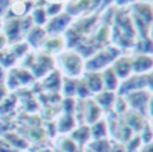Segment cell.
<instances>
[{
	"label": "cell",
	"mask_w": 153,
	"mask_h": 152,
	"mask_svg": "<svg viewBox=\"0 0 153 152\" xmlns=\"http://www.w3.org/2000/svg\"><path fill=\"white\" fill-rule=\"evenodd\" d=\"M118 58V50L114 47H108L105 50L97 53L93 58L85 63V69L87 72H98L105 70L106 67H110V63Z\"/></svg>",
	"instance_id": "1"
},
{
	"label": "cell",
	"mask_w": 153,
	"mask_h": 152,
	"mask_svg": "<svg viewBox=\"0 0 153 152\" xmlns=\"http://www.w3.org/2000/svg\"><path fill=\"white\" fill-rule=\"evenodd\" d=\"M61 66L66 77L75 78L82 74L85 69L83 59L76 53H65L61 55Z\"/></svg>",
	"instance_id": "2"
},
{
	"label": "cell",
	"mask_w": 153,
	"mask_h": 152,
	"mask_svg": "<svg viewBox=\"0 0 153 152\" xmlns=\"http://www.w3.org/2000/svg\"><path fill=\"white\" fill-rule=\"evenodd\" d=\"M148 88V77L145 74H134L129 75L128 78L122 80V82L118 85V94L120 96H128V94L133 93L137 90H143V89Z\"/></svg>",
	"instance_id": "3"
},
{
	"label": "cell",
	"mask_w": 153,
	"mask_h": 152,
	"mask_svg": "<svg viewBox=\"0 0 153 152\" xmlns=\"http://www.w3.org/2000/svg\"><path fill=\"white\" fill-rule=\"evenodd\" d=\"M128 102V107L132 108V110L140 113V115H145L148 112V105H149V100H151V94L148 90L143 89V90H137L133 93L128 94L125 97Z\"/></svg>",
	"instance_id": "4"
},
{
	"label": "cell",
	"mask_w": 153,
	"mask_h": 152,
	"mask_svg": "<svg viewBox=\"0 0 153 152\" xmlns=\"http://www.w3.org/2000/svg\"><path fill=\"white\" fill-rule=\"evenodd\" d=\"M111 69L114 70L118 80H125L133 73V66H132V58L129 57H120L114 61Z\"/></svg>",
	"instance_id": "5"
},
{
	"label": "cell",
	"mask_w": 153,
	"mask_h": 152,
	"mask_svg": "<svg viewBox=\"0 0 153 152\" xmlns=\"http://www.w3.org/2000/svg\"><path fill=\"white\" fill-rule=\"evenodd\" d=\"M132 66L134 74H146L153 70V58L146 54H140L132 59Z\"/></svg>",
	"instance_id": "6"
},
{
	"label": "cell",
	"mask_w": 153,
	"mask_h": 152,
	"mask_svg": "<svg viewBox=\"0 0 153 152\" xmlns=\"http://www.w3.org/2000/svg\"><path fill=\"white\" fill-rule=\"evenodd\" d=\"M101 116H102V109L100 108V105L94 100H87L85 102V121L93 125L98 120H101Z\"/></svg>",
	"instance_id": "7"
},
{
	"label": "cell",
	"mask_w": 153,
	"mask_h": 152,
	"mask_svg": "<svg viewBox=\"0 0 153 152\" xmlns=\"http://www.w3.org/2000/svg\"><path fill=\"white\" fill-rule=\"evenodd\" d=\"M86 82L87 88H89L91 94H98L100 92L103 90V82H102V75L98 72H87L86 77L83 78Z\"/></svg>",
	"instance_id": "8"
},
{
	"label": "cell",
	"mask_w": 153,
	"mask_h": 152,
	"mask_svg": "<svg viewBox=\"0 0 153 152\" xmlns=\"http://www.w3.org/2000/svg\"><path fill=\"white\" fill-rule=\"evenodd\" d=\"M102 82H103V90H109V92H116L118 89V85H120V80L118 77L116 75L114 70L110 67H106L102 73Z\"/></svg>",
	"instance_id": "9"
},
{
	"label": "cell",
	"mask_w": 153,
	"mask_h": 152,
	"mask_svg": "<svg viewBox=\"0 0 153 152\" xmlns=\"http://www.w3.org/2000/svg\"><path fill=\"white\" fill-rule=\"evenodd\" d=\"M116 98H117V96H116L114 92L102 90V92H100L98 94H95L94 101L100 105L101 109H110V108H113Z\"/></svg>",
	"instance_id": "10"
},
{
	"label": "cell",
	"mask_w": 153,
	"mask_h": 152,
	"mask_svg": "<svg viewBox=\"0 0 153 152\" xmlns=\"http://www.w3.org/2000/svg\"><path fill=\"white\" fill-rule=\"evenodd\" d=\"M145 118L143 115L134 112V110H130L126 113V125L129 127L132 131H143V128L145 127Z\"/></svg>",
	"instance_id": "11"
},
{
	"label": "cell",
	"mask_w": 153,
	"mask_h": 152,
	"mask_svg": "<svg viewBox=\"0 0 153 152\" xmlns=\"http://www.w3.org/2000/svg\"><path fill=\"white\" fill-rule=\"evenodd\" d=\"M71 139L76 143V145H85L91 140V135H90V127L87 125H79L75 131H73Z\"/></svg>",
	"instance_id": "12"
},
{
	"label": "cell",
	"mask_w": 153,
	"mask_h": 152,
	"mask_svg": "<svg viewBox=\"0 0 153 152\" xmlns=\"http://www.w3.org/2000/svg\"><path fill=\"white\" fill-rule=\"evenodd\" d=\"M108 123L105 120H98L97 123H94L90 127V135H91L93 140H101V139H106L108 136Z\"/></svg>",
	"instance_id": "13"
},
{
	"label": "cell",
	"mask_w": 153,
	"mask_h": 152,
	"mask_svg": "<svg viewBox=\"0 0 153 152\" xmlns=\"http://www.w3.org/2000/svg\"><path fill=\"white\" fill-rule=\"evenodd\" d=\"M138 19H141L143 22L148 23V22L153 20V10L152 7H149L148 4H138L136 5V15Z\"/></svg>",
	"instance_id": "14"
},
{
	"label": "cell",
	"mask_w": 153,
	"mask_h": 152,
	"mask_svg": "<svg viewBox=\"0 0 153 152\" xmlns=\"http://www.w3.org/2000/svg\"><path fill=\"white\" fill-rule=\"evenodd\" d=\"M69 20H70V16H67V15H59V16H56V18H54L53 20H51L50 26H48V31H50V32L62 31Z\"/></svg>",
	"instance_id": "15"
},
{
	"label": "cell",
	"mask_w": 153,
	"mask_h": 152,
	"mask_svg": "<svg viewBox=\"0 0 153 152\" xmlns=\"http://www.w3.org/2000/svg\"><path fill=\"white\" fill-rule=\"evenodd\" d=\"M89 150L91 152H111V144L108 139L93 140L89 144Z\"/></svg>",
	"instance_id": "16"
},
{
	"label": "cell",
	"mask_w": 153,
	"mask_h": 152,
	"mask_svg": "<svg viewBox=\"0 0 153 152\" xmlns=\"http://www.w3.org/2000/svg\"><path fill=\"white\" fill-rule=\"evenodd\" d=\"M75 118L73 115H65L58 123V131L59 132H70L75 127Z\"/></svg>",
	"instance_id": "17"
},
{
	"label": "cell",
	"mask_w": 153,
	"mask_h": 152,
	"mask_svg": "<svg viewBox=\"0 0 153 152\" xmlns=\"http://www.w3.org/2000/svg\"><path fill=\"white\" fill-rule=\"evenodd\" d=\"M4 139L7 140V142L10 143V144L12 145L13 148H16L18 151L24 150V148L28 147V144H27L26 140L22 139V137L19 136V135H16V133H7L4 136Z\"/></svg>",
	"instance_id": "18"
},
{
	"label": "cell",
	"mask_w": 153,
	"mask_h": 152,
	"mask_svg": "<svg viewBox=\"0 0 153 152\" xmlns=\"http://www.w3.org/2000/svg\"><path fill=\"white\" fill-rule=\"evenodd\" d=\"M20 28H22V23H20V20H18V19H13V20H11L10 23H8L7 35H5V37H8L10 42H13V40L19 37V31H20Z\"/></svg>",
	"instance_id": "19"
},
{
	"label": "cell",
	"mask_w": 153,
	"mask_h": 152,
	"mask_svg": "<svg viewBox=\"0 0 153 152\" xmlns=\"http://www.w3.org/2000/svg\"><path fill=\"white\" fill-rule=\"evenodd\" d=\"M13 74H15L19 85H27V83H30V82L34 81V75H32L27 69L13 70Z\"/></svg>",
	"instance_id": "20"
},
{
	"label": "cell",
	"mask_w": 153,
	"mask_h": 152,
	"mask_svg": "<svg viewBox=\"0 0 153 152\" xmlns=\"http://www.w3.org/2000/svg\"><path fill=\"white\" fill-rule=\"evenodd\" d=\"M45 86L47 89H50V90H59L61 89V75H59V73H51L50 75H48L47 78H46L45 81Z\"/></svg>",
	"instance_id": "21"
},
{
	"label": "cell",
	"mask_w": 153,
	"mask_h": 152,
	"mask_svg": "<svg viewBox=\"0 0 153 152\" xmlns=\"http://www.w3.org/2000/svg\"><path fill=\"white\" fill-rule=\"evenodd\" d=\"M63 92H65V96H66L67 98H73V96L76 94V81L74 78H69V77L65 78Z\"/></svg>",
	"instance_id": "22"
},
{
	"label": "cell",
	"mask_w": 153,
	"mask_h": 152,
	"mask_svg": "<svg viewBox=\"0 0 153 152\" xmlns=\"http://www.w3.org/2000/svg\"><path fill=\"white\" fill-rule=\"evenodd\" d=\"M78 145L71 137H66L61 142V152H76Z\"/></svg>",
	"instance_id": "23"
},
{
	"label": "cell",
	"mask_w": 153,
	"mask_h": 152,
	"mask_svg": "<svg viewBox=\"0 0 153 152\" xmlns=\"http://www.w3.org/2000/svg\"><path fill=\"white\" fill-rule=\"evenodd\" d=\"M76 94L79 96V98L81 100H85V98H87L89 96H91V93H90V90H89V88H87L85 80L76 81Z\"/></svg>",
	"instance_id": "24"
},
{
	"label": "cell",
	"mask_w": 153,
	"mask_h": 152,
	"mask_svg": "<svg viewBox=\"0 0 153 152\" xmlns=\"http://www.w3.org/2000/svg\"><path fill=\"white\" fill-rule=\"evenodd\" d=\"M43 37H45L43 30L38 27V28H34L31 32H30L28 40H30V43H32L34 46H36V45H39V43H40V40L43 39Z\"/></svg>",
	"instance_id": "25"
},
{
	"label": "cell",
	"mask_w": 153,
	"mask_h": 152,
	"mask_svg": "<svg viewBox=\"0 0 153 152\" xmlns=\"http://www.w3.org/2000/svg\"><path fill=\"white\" fill-rule=\"evenodd\" d=\"M113 108H114V110H116L117 113H126V110H128V102H126V100H125V97H121V96H118L116 98V101H114V105H113Z\"/></svg>",
	"instance_id": "26"
},
{
	"label": "cell",
	"mask_w": 153,
	"mask_h": 152,
	"mask_svg": "<svg viewBox=\"0 0 153 152\" xmlns=\"http://www.w3.org/2000/svg\"><path fill=\"white\" fill-rule=\"evenodd\" d=\"M143 145V142H141V137L140 136H134V137H130L128 140V145H126V152H136L138 148Z\"/></svg>",
	"instance_id": "27"
},
{
	"label": "cell",
	"mask_w": 153,
	"mask_h": 152,
	"mask_svg": "<svg viewBox=\"0 0 153 152\" xmlns=\"http://www.w3.org/2000/svg\"><path fill=\"white\" fill-rule=\"evenodd\" d=\"M152 139H153V131L151 128V124H145V127L143 128L141 142L145 143V144H149V143H152Z\"/></svg>",
	"instance_id": "28"
},
{
	"label": "cell",
	"mask_w": 153,
	"mask_h": 152,
	"mask_svg": "<svg viewBox=\"0 0 153 152\" xmlns=\"http://www.w3.org/2000/svg\"><path fill=\"white\" fill-rule=\"evenodd\" d=\"M63 46V40L61 39V38H53V39H48L47 42H46V47H47V50L53 51V50H59V48Z\"/></svg>",
	"instance_id": "29"
},
{
	"label": "cell",
	"mask_w": 153,
	"mask_h": 152,
	"mask_svg": "<svg viewBox=\"0 0 153 152\" xmlns=\"http://www.w3.org/2000/svg\"><path fill=\"white\" fill-rule=\"evenodd\" d=\"M140 51L141 54H146V55L153 53V42L151 39H148V38H144L143 43L140 45Z\"/></svg>",
	"instance_id": "30"
},
{
	"label": "cell",
	"mask_w": 153,
	"mask_h": 152,
	"mask_svg": "<svg viewBox=\"0 0 153 152\" xmlns=\"http://www.w3.org/2000/svg\"><path fill=\"white\" fill-rule=\"evenodd\" d=\"M27 50H28V45H27V43H19V45H16L15 47H13L12 54L18 58V57L24 55V54L27 53Z\"/></svg>",
	"instance_id": "31"
},
{
	"label": "cell",
	"mask_w": 153,
	"mask_h": 152,
	"mask_svg": "<svg viewBox=\"0 0 153 152\" xmlns=\"http://www.w3.org/2000/svg\"><path fill=\"white\" fill-rule=\"evenodd\" d=\"M0 152H20V151L13 148L4 137H0Z\"/></svg>",
	"instance_id": "32"
},
{
	"label": "cell",
	"mask_w": 153,
	"mask_h": 152,
	"mask_svg": "<svg viewBox=\"0 0 153 152\" xmlns=\"http://www.w3.org/2000/svg\"><path fill=\"white\" fill-rule=\"evenodd\" d=\"M62 5L58 4V3H54V4H50V7L47 8V13L48 15H56V13L61 11Z\"/></svg>",
	"instance_id": "33"
},
{
	"label": "cell",
	"mask_w": 153,
	"mask_h": 152,
	"mask_svg": "<svg viewBox=\"0 0 153 152\" xmlns=\"http://www.w3.org/2000/svg\"><path fill=\"white\" fill-rule=\"evenodd\" d=\"M34 18H35V20L38 22V23H43V22L46 20V15H45V11L43 10H36L34 12Z\"/></svg>",
	"instance_id": "34"
},
{
	"label": "cell",
	"mask_w": 153,
	"mask_h": 152,
	"mask_svg": "<svg viewBox=\"0 0 153 152\" xmlns=\"http://www.w3.org/2000/svg\"><path fill=\"white\" fill-rule=\"evenodd\" d=\"M7 93H8V89L5 86V83H0V102H3L7 98Z\"/></svg>",
	"instance_id": "35"
},
{
	"label": "cell",
	"mask_w": 153,
	"mask_h": 152,
	"mask_svg": "<svg viewBox=\"0 0 153 152\" xmlns=\"http://www.w3.org/2000/svg\"><path fill=\"white\" fill-rule=\"evenodd\" d=\"M5 45H7V37H5V34L0 32V51L4 48Z\"/></svg>",
	"instance_id": "36"
},
{
	"label": "cell",
	"mask_w": 153,
	"mask_h": 152,
	"mask_svg": "<svg viewBox=\"0 0 153 152\" xmlns=\"http://www.w3.org/2000/svg\"><path fill=\"white\" fill-rule=\"evenodd\" d=\"M111 152H126L124 145L121 144H116V145H111Z\"/></svg>",
	"instance_id": "37"
},
{
	"label": "cell",
	"mask_w": 153,
	"mask_h": 152,
	"mask_svg": "<svg viewBox=\"0 0 153 152\" xmlns=\"http://www.w3.org/2000/svg\"><path fill=\"white\" fill-rule=\"evenodd\" d=\"M146 77H148V88L153 89V70L151 72V74H148Z\"/></svg>",
	"instance_id": "38"
},
{
	"label": "cell",
	"mask_w": 153,
	"mask_h": 152,
	"mask_svg": "<svg viewBox=\"0 0 153 152\" xmlns=\"http://www.w3.org/2000/svg\"><path fill=\"white\" fill-rule=\"evenodd\" d=\"M5 80V73H4V67L0 66V83H4Z\"/></svg>",
	"instance_id": "39"
},
{
	"label": "cell",
	"mask_w": 153,
	"mask_h": 152,
	"mask_svg": "<svg viewBox=\"0 0 153 152\" xmlns=\"http://www.w3.org/2000/svg\"><path fill=\"white\" fill-rule=\"evenodd\" d=\"M143 152H153V143H149V144H145Z\"/></svg>",
	"instance_id": "40"
},
{
	"label": "cell",
	"mask_w": 153,
	"mask_h": 152,
	"mask_svg": "<svg viewBox=\"0 0 153 152\" xmlns=\"http://www.w3.org/2000/svg\"><path fill=\"white\" fill-rule=\"evenodd\" d=\"M148 112L151 113L153 116V96L151 97V100H149V105H148Z\"/></svg>",
	"instance_id": "41"
},
{
	"label": "cell",
	"mask_w": 153,
	"mask_h": 152,
	"mask_svg": "<svg viewBox=\"0 0 153 152\" xmlns=\"http://www.w3.org/2000/svg\"><path fill=\"white\" fill-rule=\"evenodd\" d=\"M39 152H53V151L48 150V148H46V150H42V151H39Z\"/></svg>",
	"instance_id": "42"
},
{
	"label": "cell",
	"mask_w": 153,
	"mask_h": 152,
	"mask_svg": "<svg viewBox=\"0 0 153 152\" xmlns=\"http://www.w3.org/2000/svg\"><path fill=\"white\" fill-rule=\"evenodd\" d=\"M85 152H91V151H90V150H86V151H85Z\"/></svg>",
	"instance_id": "43"
},
{
	"label": "cell",
	"mask_w": 153,
	"mask_h": 152,
	"mask_svg": "<svg viewBox=\"0 0 153 152\" xmlns=\"http://www.w3.org/2000/svg\"><path fill=\"white\" fill-rule=\"evenodd\" d=\"M151 128H152V131H153V124H152V125H151Z\"/></svg>",
	"instance_id": "44"
}]
</instances>
